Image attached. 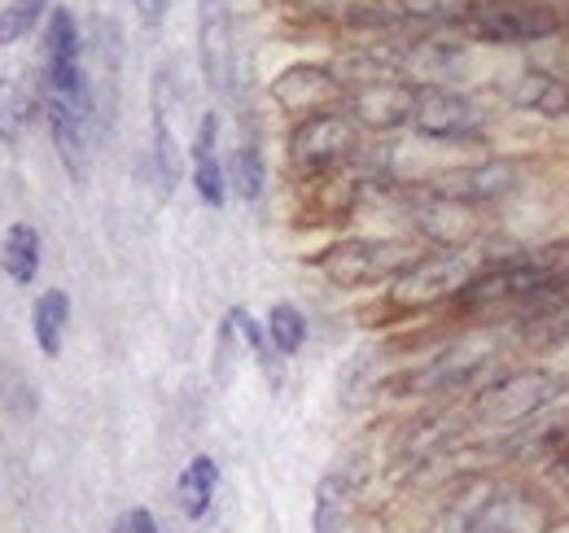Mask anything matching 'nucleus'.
I'll list each match as a JSON object with an SVG mask.
<instances>
[{
	"label": "nucleus",
	"instance_id": "f257e3e1",
	"mask_svg": "<svg viewBox=\"0 0 569 533\" xmlns=\"http://www.w3.org/2000/svg\"><path fill=\"white\" fill-rule=\"evenodd\" d=\"M566 394V376L552 368H512L496 381L478 385L473 394V420L487 429H526L543 411H552Z\"/></svg>",
	"mask_w": 569,
	"mask_h": 533
},
{
	"label": "nucleus",
	"instance_id": "f03ea898",
	"mask_svg": "<svg viewBox=\"0 0 569 533\" xmlns=\"http://www.w3.org/2000/svg\"><path fill=\"white\" fill-rule=\"evenodd\" d=\"M478 266H482V259H473L469 250L417 254L412 263L390 280V306L395 311H429L438 302H456Z\"/></svg>",
	"mask_w": 569,
	"mask_h": 533
},
{
	"label": "nucleus",
	"instance_id": "7ed1b4c3",
	"mask_svg": "<svg viewBox=\"0 0 569 533\" xmlns=\"http://www.w3.org/2000/svg\"><path fill=\"white\" fill-rule=\"evenodd\" d=\"M412 259H417L412 245L399 237H347V241L329 245L316 259V266L338 289H368V284L395 280Z\"/></svg>",
	"mask_w": 569,
	"mask_h": 533
},
{
	"label": "nucleus",
	"instance_id": "20e7f679",
	"mask_svg": "<svg viewBox=\"0 0 569 533\" xmlns=\"http://www.w3.org/2000/svg\"><path fill=\"white\" fill-rule=\"evenodd\" d=\"M359 140H363V128L347 110L298 119L289 132V167L298 175H333L359 153Z\"/></svg>",
	"mask_w": 569,
	"mask_h": 533
},
{
	"label": "nucleus",
	"instance_id": "39448f33",
	"mask_svg": "<svg viewBox=\"0 0 569 533\" xmlns=\"http://www.w3.org/2000/svg\"><path fill=\"white\" fill-rule=\"evenodd\" d=\"M460 31H469L482 44H535L557 36L561 18L539 0H473Z\"/></svg>",
	"mask_w": 569,
	"mask_h": 533
},
{
	"label": "nucleus",
	"instance_id": "423d86ee",
	"mask_svg": "<svg viewBox=\"0 0 569 533\" xmlns=\"http://www.w3.org/2000/svg\"><path fill=\"white\" fill-rule=\"evenodd\" d=\"M417 135L438 140V144H460V140H473L487 128V114L473 97L456 92V88H442V83H421L417 92V105H412V123Z\"/></svg>",
	"mask_w": 569,
	"mask_h": 533
},
{
	"label": "nucleus",
	"instance_id": "0eeeda50",
	"mask_svg": "<svg viewBox=\"0 0 569 533\" xmlns=\"http://www.w3.org/2000/svg\"><path fill=\"white\" fill-rule=\"evenodd\" d=\"M517 167L508 158H487V162H465V167H447L429 180V193L442 201H456L465 210L478 205H496V201L517 193Z\"/></svg>",
	"mask_w": 569,
	"mask_h": 533
},
{
	"label": "nucleus",
	"instance_id": "6e6552de",
	"mask_svg": "<svg viewBox=\"0 0 569 533\" xmlns=\"http://www.w3.org/2000/svg\"><path fill=\"white\" fill-rule=\"evenodd\" d=\"M272 101L281 105L289 119H311L325 110H342L347 105V83L333 67H289L272 79Z\"/></svg>",
	"mask_w": 569,
	"mask_h": 533
},
{
	"label": "nucleus",
	"instance_id": "1a4fd4ad",
	"mask_svg": "<svg viewBox=\"0 0 569 533\" xmlns=\"http://www.w3.org/2000/svg\"><path fill=\"white\" fill-rule=\"evenodd\" d=\"M198 62L211 92H232V79H237L232 0H198Z\"/></svg>",
	"mask_w": 569,
	"mask_h": 533
},
{
	"label": "nucleus",
	"instance_id": "9d476101",
	"mask_svg": "<svg viewBox=\"0 0 569 533\" xmlns=\"http://www.w3.org/2000/svg\"><path fill=\"white\" fill-rule=\"evenodd\" d=\"M496 363V345L487 336H465L456 345H447L438 359H429L421 372H412L403 385L412 394H451L460 385H469L473 376H482Z\"/></svg>",
	"mask_w": 569,
	"mask_h": 533
},
{
	"label": "nucleus",
	"instance_id": "9b49d317",
	"mask_svg": "<svg viewBox=\"0 0 569 533\" xmlns=\"http://www.w3.org/2000/svg\"><path fill=\"white\" fill-rule=\"evenodd\" d=\"M167 97H171V70H158L153 74V119H149V128H153V149H149V158H153V180H158V198L171 201L176 193V184H180V175H184V153H180V140H176V128H171V105H167Z\"/></svg>",
	"mask_w": 569,
	"mask_h": 533
},
{
	"label": "nucleus",
	"instance_id": "f8f14e48",
	"mask_svg": "<svg viewBox=\"0 0 569 533\" xmlns=\"http://www.w3.org/2000/svg\"><path fill=\"white\" fill-rule=\"evenodd\" d=\"M508 105L535 119H569V83L552 70H521L508 83Z\"/></svg>",
	"mask_w": 569,
	"mask_h": 533
},
{
	"label": "nucleus",
	"instance_id": "ddd939ff",
	"mask_svg": "<svg viewBox=\"0 0 569 533\" xmlns=\"http://www.w3.org/2000/svg\"><path fill=\"white\" fill-rule=\"evenodd\" d=\"M189 158H193V189H198V198L207 201L211 210H223V201H228V167L219 162V114L214 110L202 114Z\"/></svg>",
	"mask_w": 569,
	"mask_h": 533
},
{
	"label": "nucleus",
	"instance_id": "4468645a",
	"mask_svg": "<svg viewBox=\"0 0 569 533\" xmlns=\"http://www.w3.org/2000/svg\"><path fill=\"white\" fill-rule=\"evenodd\" d=\"M40 105H44L49 135L58 144V158H62L67 175L74 184H83L88 180V119L74 114L71 105H62V101H49V97H40Z\"/></svg>",
	"mask_w": 569,
	"mask_h": 533
},
{
	"label": "nucleus",
	"instance_id": "2eb2a0df",
	"mask_svg": "<svg viewBox=\"0 0 569 533\" xmlns=\"http://www.w3.org/2000/svg\"><path fill=\"white\" fill-rule=\"evenodd\" d=\"M67 324H71V293L67 289H44L31 306V333H36V345H40L44 359L62 354Z\"/></svg>",
	"mask_w": 569,
	"mask_h": 533
},
{
	"label": "nucleus",
	"instance_id": "dca6fc26",
	"mask_svg": "<svg viewBox=\"0 0 569 533\" xmlns=\"http://www.w3.org/2000/svg\"><path fill=\"white\" fill-rule=\"evenodd\" d=\"M214 490H219V464L211 455H193L189 467L180 472V481H176V503H180L184 521H202L211 512Z\"/></svg>",
	"mask_w": 569,
	"mask_h": 533
},
{
	"label": "nucleus",
	"instance_id": "f3484780",
	"mask_svg": "<svg viewBox=\"0 0 569 533\" xmlns=\"http://www.w3.org/2000/svg\"><path fill=\"white\" fill-rule=\"evenodd\" d=\"M62 67H83V36H79V22H74L71 9L53 4L49 22H44V70Z\"/></svg>",
	"mask_w": 569,
	"mask_h": 533
},
{
	"label": "nucleus",
	"instance_id": "a211bd4d",
	"mask_svg": "<svg viewBox=\"0 0 569 533\" xmlns=\"http://www.w3.org/2000/svg\"><path fill=\"white\" fill-rule=\"evenodd\" d=\"M0 266L13 284H31L40 271V232L31 223H9L0 237Z\"/></svg>",
	"mask_w": 569,
	"mask_h": 533
},
{
	"label": "nucleus",
	"instance_id": "6ab92c4d",
	"mask_svg": "<svg viewBox=\"0 0 569 533\" xmlns=\"http://www.w3.org/2000/svg\"><path fill=\"white\" fill-rule=\"evenodd\" d=\"M36 114V92L22 74H0V144H18Z\"/></svg>",
	"mask_w": 569,
	"mask_h": 533
},
{
	"label": "nucleus",
	"instance_id": "aec40b11",
	"mask_svg": "<svg viewBox=\"0 0 569 533\" xmlns=\"http://www.w3.org/2000/svg\"><path fill=\"white\" fill-rule=\"evenodd\" d=\"M347 507H351L347 476L325 472L316 481V499H311V533H342L347 530Z\"/></svg>",
	"mask_w": 569,
	"mask_h": 533
},
{
	"label": "nucleus",
	"instance_id": "412c9836",
	"mask_svg": "<svg viewBox=\"0 0 569 533\" xmlns=\"http://www.w3.org/2000/svg\"><path fill=\"white\" fill-rule=\"evenodd\" d=\"M263 184H268V162H263V149L259 144H237L232 158H228V189L241 201H259L263 198Z\"/></svg>",
	"mask_w": 569,
	"mask_h": 533
},
{
	"label": "nucleus",
	"instance_id": "4be33fe9",
	"mask_svg": "<svg viewBox=\"0 0 569 533\" xmlns=\"http://www.w3.org/2000/svg\"><path fill=\"white\" fill-rule=\"evenodd\" d=\"M49 18V0H4L0 9V49L22 44Z\"/></svg>",
	"mask_w": 569,
	"mask_h": 533
},
{
	"label": "nucleus",
	"instance_id": "5701e85b",
	"mask_svg": "<svg viewBox=\"0 0 569 533\" xmlns=\"http://www.w3.org/2000/svg\"><path fill=\"white\" fill-rule=\"evenodd\" d=\"M268 336H272V345L281 350V359H293L302 345H307V315L293 306V302H277L272 311H268Z\"/></svg>",
	"mask_w": 569,
	"mask_h": 533
},
{
	"label": "nucleus",
	"instance_id": "b1692460",
	"mask_svg": "<svg viewBox=\"0 0 569 533\" xmlns=\"http://www.w3.org/2000/svg\"><path fill=\"white\" fill-rule=\"evenodd\" d=\"M232 320H237V329H241V341L250 345V354L259 359V368L268 372V381L277 385L281 381V350L272 345V336H268V324H259L246 306H232Z\"/></svg>",
	"mask_w": 569,
	"mask_h": 533
},
{
	"label": "nucleus",
	"instance_id": "393cba45",
	"mask_svg": "<svg viewBox=\"0 0 569 533\" xmlns=\"http://www.w3.org/2000/svg\"><path fill=\"white\" fill-rule=\"evenodd\" d=\"M237 345H241V329L232 320V311L219 320V333H214V385H228L232 372H237Z\"/></svg>",
	"mask_w": 569,
	"mask_h": 533
},
{
	"label": "nucleus",
	"instance_id": "a878e982",
	"mask_svg": "<svg viewBox=\"0 0 569 533\" xmlns=\"http://www.w3.org/2000/svg\"><path fill=\"white\" fill-rule=\"evenodd\" d=\"M110 533H162V530H158V521H153L149 507H128V512L114 521V530Z\"/></svg>",
	"mask_w": 569,
	"mask_h": 533
},
{
	"label": "nucleus",
	"instance_id": "bb28decb",
	"mask_svg": "<svg viewBox=\"0 0 569 533\" xmlns=\"http://www.w3.org/2000/svg\"><path fill=\"white\" fill-rule=\"evenodd\" d=\"M543 476H548V485H552L557 494H566V499H569V451H566V455H557L552 464L543 467Z\"/></svg>",
	"mask_w": 569,
	"mask_h": 533
},
{
	"label": "nucleus",
	"instance_id": "cd10ccee",
	"mask_svg": "<svg viewBox=\"0 0 569 533\" xmlns=\"http://www.w3.org/2000/svg\"><path fill=\"white\" fill-rule=\"evenodd\" d=\"M132 4H137L144 27H162L167 22V9H171V0H132Z\"/></svg>",
	"mask_w": 569,
	"mask_h": 533
},
{
	"label": "nucleus",
	"instance_id": "c85d7f7f",
	"mask_svg": "<svg viewBox=\"0 0 569 533\" xmlns=\"http://www.w3.org/2000/svg\"><path fill=\"white\" fill-rule=\"evenodd\" d=\"M530 341H539V345H569V311L557 320V324H548V329H539V333L530 336Z\"/></svg>",
	"mask_w": 569,
	"mask_h": 533
}]
</instances>
